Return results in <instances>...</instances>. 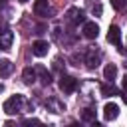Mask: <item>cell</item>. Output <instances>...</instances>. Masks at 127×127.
<instances>
[{"label": "cell", "instance_id": "10", "mask_svg": "<svg viewBox=\"0 0 127 127\" xmlns=\"http://www.w3.org/2000/svg\"><path fill=\"white\" fill-rule=\"evenodd\" d=\"M85 64H87L89 69L97 67V65H99V54H95L93 50H89V52H87V58H85Z\"/></svg>", "mask_w": 127, "mask_h": 127}, {"label": "cell", "instance_id": "14", "mask_svg": "<svg viewBox=\"0 0 127 127\" xmlns=\"http://www.w3.org/2000/svg\"><path fill=\"white\" fill-rule=\"evenodd\" d=\"M101 93H103L105 97H109V95H117L119 89H117V87L113 85V81H111V85H103V87H101Z\"/></svg>", "mask_w": 127, "mask_h": 127}, {"label": "cell", "instance_id": "13", "mask_svg": "<svg viewBox=\"0 0 127 127\" xmlns=\"http://www.w3.org/2000/svg\"><path fill=\"white\" fill-rule=\"evenodd\" d=\"M22 77H24V83L32 85V83L36 81V69H32V67H26V69H24V73H22Z\"/></svg>", "mask_w": 127, "mask_h": 127}, {"label": "cell", "instance_id": "18", "mask_svg": "<svg viewBox=\"0 0 127 127\" xmlns=\"http://www.w3.org/2000/svg\"><path fill=\"white\" fill-rule=\"evenodd\" d=\"M125 4H127V0H111V6H113L115 10H123Z\"/></svg>", "mask_w": 127, "mask_h": 127}, {"label": "cell", "instance_id": "4", "mask_svg": "<svg viewBox=\"0 0 127 127\" xmlns=\"http://www.w3.org/2000/svg\"><path fill=\"white\" fill-rule=\"evenodd\" d=\"M107 42L109 44H115V46H121V30H119V26H109V30H107Z\"/></svg>", "mask_w": 127, "mask_h": 127}, {"label": "cell", "instance_id": "9", "mask_svg": "<svg viewBox=\"0 0 127 127\" xmlns=\"http://www.w3.org/2000/svg\"><path fill=\"white\" fill-rule=\"evenodd\" d=\"M67 18H69L71 24H79V22H83V12L77 10V8H69L67 10Z\"/></svg>", "mask_w": 127, "mask_h": 127}, {"label": "cell", "instance_id": "8", "mask_svg": "<svg viewBox=\"0 0 127 127\" xmlns=\"http://www.w3.org/2000/svg\"><path fill=\"white\" fill-rule=\"evenodd\" d=\"M48 12H50L48 0H36V2H34V14H36V16H46Z\"/></svg>", "mask_w": 127, "mask_h": 127}, {"label": "cell", "instance_id": "3", "mask_svg": "<svg viewBox=\"0 0 127 127\" xmlns=\"http://www.w3.org/2000/svg\"><path fill=\"white\" fill-rule=\"evenodd\" d=\"M117 115H119V105L117 103H105V107H103V117H105V121H113V119H117Z\"/></svg>", "mask_w": 127, "mask_h": 127}, {"label": "cell", "instance_id": "16", "mask_svg": "<svg viewBox=\"0 0 127 127\" xmlns=\"http://www.w3.org/2000/svg\"><path fill=\"white\" fill-rule=\"evenodd\" d=\"M81 119H83V121H95V111L83 109V111H81Z\"/></svg>", "mask_w": 127, "mask_h": 127}, {"label": "cell", "instance_id": "6", "mask_svg": "<svg viewBox=\"0 0 127 127\" xmlns=\"http://www.w3.org/2000/svg\"><path fill=\"white\" fill-rule=\"evenodd\" d=\"M81 32H83V36H85V38L93 40V38H97V34H99V26H97L95 22H85Z\"/></svg>", "mask_w": 127, "mask_h": 127}, {"label": "cell", "instance_id": "12", "mask_svg": "<svg viewBox=\"0 0 127 127\" xmlns=\"http://www.w3.org/2000/svg\"><path fill=\"white\" fill-rule=\"evenodd\" d=\"M12 69H14V65H12L10 60H2L0 62V77H8L12 73Z\"/></svg>", "mask_w": 127, "mask_h": 127}, {"label": "cell", "instance_id": "17", "mask_svg": "<svg viewBox=\"0 0 127 127\" xmlns=\"http://www.w3.org/2000/svg\"><path fill=\"white\" fill-rule=\"evenodd\" d=\"M46 105H50V107L54 109V113H60V111H64V105H62V103H58L56 99H50Z\"/></svg>", "mask_w": 127, "mask_h": 127}, {"label": "cell", "instance_id": "7", "mask_svg": "<svg viewBox=\"0 0 127 127\" xmlns=\"http://www.w3.org/2000/svg\"><path fill=\"white\" fill-rule=\"evenodd\" d=\"M12 42H14V34L10 30H6V32L0 34V50H10Z\"/></svg>", "mask_w": 127, "mask_h": 127}, {"label": "cell", "instance_id": "1", "mask_svg": "<svg viewBox=\"0 0 127 127\" xmlns=\"http://www.w3.org/2000/svg\"><path fill=\"white\" fill-rule=\"evenodd\" d=\"M24 103H26V97H24V95H12L10 99H6V101H4V111H6V113L22 111Z\"/></svg>", "mask_w": 127, "mask_h": 127}, {"label": "cell", "instance_id": "20", "mask_svg": "<svg viewBox=\"0 0 127 127\" xmlns=\"http://www.w3.org/2000/svg\"><path fill=\"white\" fill-rule=\"evenodd\" d=\"M123 89L127 91V73H125V77H123Z\"/></svg>", "mask_w": 127, "mask_h": 127}, {"label": "cell", "instance_id": "15", "mask_svg": "<svg viewBox=\"0 0 127 127\" xmlns=\"http://www.w3.org/2000/svg\"><path fill=\"white\" fill-rule=\"evenodd\" d=\"M38 71H40V75H42V83H44V85H48V83L52 81V75H50V73L46 71V67H42V65L38 67Z\"/></svg>", "mask_w": 127, "mask_h": 127}, {"label": "cell", "instance_id": "22", "mask_svg": "<svg viewBox=\"0 0 127 127\" xmlns=\"http://www.w3.org/2000/svg\"><path fill=\"white\" fill-rule=\"evenodd\" d=\"M20 2H28V0H20Z\"/></svg>", "mask_w": 127, "mask_h": 127}, {"label": "cell", "instance_id": "2", "mask_svg": "<svg viewBox=\"0 0 127 127\" xmlns=\"http://www.w3.org/2000/svg\"><path fill=\"white\" fill-rule=\"evenodd\" d=\"M75 87H77V79L75 77H71V75H62L60 77V89L64 93H73Z\"/></svg>", "mask_w": 127, "mask_h": 127}, {"label": "cell", "instance_id": "5", "mask_svg": "<svg viewBox=\"0 0 127 127\" xmlns=\"http://www.w3.org/2000/svg\"><path fill=\"white\" fill-rule=\"evenodd\" d=\"M48 50H50V46H48V42H44V40H36V42L32 44V52H34V56H38V58H44V56L48 54Z\"/></svg>", "mask_w": 127, "mask_h": 127}, {"label": "cell", "instance_id": "11", "mask_svg": "<svg viewBox=\"0 0 127 127\" xmlns=\"http://www.w3.org/2000/svg\"><path fill=\"white\" fill-rule=\"evenodd\" d=\"M103 77H105L107 81H113V79L117 77V65H115V64H107L105 69H103Z\"/></svg>", "mask_w": 127, "mask_h": 127}, {"label": "cell", "instance_id": "21", "mask_svg": "<svg viewBox=\"0 0 127 127\" xmlns=\"http://www.w3.org/2000/svg\"><path fill=\"white\" fill-rule=\"evenodd\" d=\"M123 101H125V103H127V91H125V95H123Z\"/></svg>", "mask_w": 127, "mask_h": 127}, {"label": "cell", "instance_id": "19", "mask_svg": "<svg viewBox=\"0 0 127 127\" xmlns=\"http://www.w3.org/2000/svg\"><path fill=\"white\" fill-rule=\"evenodd\" d=\"M93 14H97V16L101 14V6H99V4H97V6H93Z\"/></svg>", "mask_w": 127, "mask_h": 127}]
</instances>
